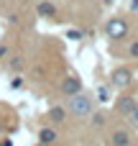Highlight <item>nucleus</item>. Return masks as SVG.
<instances>
[{"label":"nucleus","instance_id":"nucleus-15","mask_svg":"<svg viewBox=\"0 0 138 146\" xmlns=\"http://www.w3.org/2000/svg\"><path fill=\"white\" fill-rule=\"evenodd\" d=\"M128 54H131V56H136V59H138V41H133V44H131V49H128Z\"/></svg>","mask_w":138,"mask_h":146},{"label":"nucleus","instance_id":"nucleus-9","mask_svg":"<svg viewBox=\"0 0 138 146\" xmlns=\"http://www.w3.org/2000/svg\"><path fill=\"white\" fill-rule=\"evenodd\" d=\"M36 10H38V15H46V18L56 15V5H54V3H46V0H44V3H38V8H36Z\"/></svg>","mask_w":138,"mask_h":146},{"label":"nucleus","instance_id":"nucleus-1","mask_svg":"<svg viewBox=\"0 0 138 146\" xmlns=\"http://www.w3.org/2000/svg\"><path fill=\"white\" fill-rule=\"evenodd\" d=\"M69 110H72L74 115H79V118L92 115V100H90V98H85L82 92H77V95H72V98H69Z\"/></svg>","mask_w":138,"mask_h":146},{"label":"nucleus","instance_id":"nucleus-2","mask_svg":"<svg viewBox=\"0 0 138 146\" xmlns=\"http://www.w3.org/2000/svg\"><path fill=\"white\" fill-rule=\"evenodd\" d=\"M105 33H108L110 38H125V36H128V23H125L123 18H110V21L105 23Z\"/></svg>","mask_w":138,"mask_h":146},{"label":"nucleus","instance_id":"nucleus-12","mask_svg":"<svg viewBox=\"0 0 138 146\" xmlns=\"http://www.w3.org/2000/svg\"><path fill=\"white\" fill-rule=\"evenodd\" d=\"M92 123H95V126H105V115L95 113V115H92Z\"/></svg>","mask_w":138,"mask_h":146},{"label":"nucleus","instance_id":"nucleus-3","mask_svg":"<svg viewBox=\"0 0 138 146\" xmlns=\"http://www.w3.org/2000/svg\"><path fill=\"white\" fill-rule=\"evenodd\" d=\"M131 80H133V74H131V69H115L113 72V87H118V90H125L128 85H131Z\"/></svg>","mask_w":138,"mask_h":146},{"label":"nucleus","instance_id":"nucleus-7","mask_svg":"<svg viewBox=\"0 0 138 146\" xmlns=\"http://www.w3.org/2000/svg\"><path fill=\"white\" fill-rule=\"evenodd\" d=\"M136 105H138V103H136V98H133V95H125V98H120V100H118V110H120V113H125V115H128Z\"/></svg>","mask_w":138,"mask_h":146},{"label":"nucleus","instance_id":"nucleus-6","mask_svg":"<svg viewBox=\"0 0 138 146\" xmlns=\"http://www.w3.org/2000/svg\"><path fill=\"white\" fill-rule=\"evenodd\" d=\"M56 139H59V133H56L54 128H41V133H38V141H41V146H51Z\"/></svg>","mask_w":138,"mask_h":146},{"label":"nucleus","instance_id":"nucleus-4","mask_svg":"<svg viewBox=\"0 0 138 146\" xmlns=\"http://www.w3.org/2000/svg\"><path fill=\"white\" fill-rule=\"evenodd\" d=\"M77 92H82V80H79V77H67V80L61 82V95L72 98V95H77Z\"/></svg>","mask_w":138,"mask_h":146},{"label":"nucleus","instance_id":"nucleus-10","mask_svg":"<svg viewBox=\"0 0 138 146\" xmlns=\"http://www.w3.org/2000/svg\"><path fill=\"white\" fill-rule=\"evenodd\" d=\"M97 100H100V103H108V100H110V90H108L105 85L97 87Z\"/></svg>","mask_w":138,"mask_h":146},{"label":"nucleus","instance_id":"nucleus-13","mask_svg":"<svg viewBox=\"0 0 138 146\" xmlns=\"http://www.w3.org/2000/svg\"><path fill=\"white\" fill-rule=\"evenodd\" d=\"M128 115H131V123H133V126L138 128V105L133 108V110H131V113H128Z\"/></svg>","mask_w":138,"mask_h":146},{"label":"nucleus","instance_id":"nucleus-11","mask_svg":"<svg viewBox=\"0 0 138 146\" xmlns=\"http://www.w3.org/2000/svg\"><path fill=\"white\" fill-rule=\"evenodd\" d=\"M67 36H69L72 41H79V38H82L85 33H82V31H77V28H72V31H67Z\"/></svg>","mask_w":138,"mask_h":146},{"label":"nucleus","instance_id":"nucleus-16","mask_svg":"<svg viewBox=\"0 0 138 146\" xmlns=\"http://www.w3.org/2000/svg\"><path fill=\"white\" fill-rule=\"evenodd\" d=\"M5 54H8V49H5V46L0 44V59H5Z\"/></svg>","mask_w":138,"mask_h":146},{"label":"nucleus","instance_id":"nucleus-14","mask_svg":"<svg viewBox=\"0 0 138 146\" xmlns=\"http://www.w3.org/2000/svg\"><path fill=\"white\" fill-rule=\"evenodd\" d=\"M10 69H23V59H10Z\"/></svg>","mask_w":138,"mask_h":146},{"label":"nucleus","instance_id":"nucleus-17","mask_svg":"<svg viewBox=\"0 0 138 146\" xmlns=\"http://www.w3.org/2000/svg\"><path fill=\"white\" fill-rule=\"evenodd\" d=\"M0 131H3V123H0Z\"/></svg>","mask_w":138,"mask_h":146},{"label":"nucleus","instance_id":"nucleus-8","mask_svg":"<svg viewBox=\"0 0 138 146\" xmlns=\"http://www.w3.org/2000/svg\"><path fill=\"white\" fill-rule=\"evenodd\" d=\"M64 118H67V110H64L61 105H54V108L49 110V121H51V123H64Z\"/></svg>","mask_w":138,"mask_h":146},{"label":"nucleus","instance_id":"nucleus-5","mask_svg":"<svg viewBox=\"0 0 138 146\" xmlns=\"http://www.w3.org/2000/svg\"><path fill=\"white\" fill-rule=\"evenodd\" d=\"M110 146H131V133L128 131H113Z\"/></svg>","mask_w":138,"mask_h":146}]
</instances>
